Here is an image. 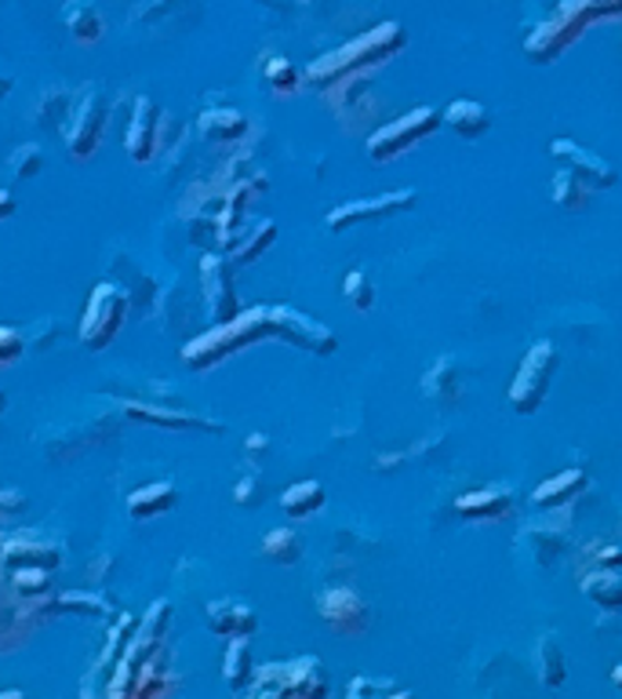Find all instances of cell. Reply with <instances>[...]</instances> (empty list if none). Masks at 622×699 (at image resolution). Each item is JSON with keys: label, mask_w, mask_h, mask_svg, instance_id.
<instances>
[{"label": "cell", "mask_w": 622, "mask_h": 699, "mask_svg": "<svg viewBox=\"0 0 622 699\" xmlns=\"http://www.w3.org/2000/svg\"><path fill=\"white\" fill-rule=\"evenodd\" d=\"M401 44H404L401 22H382L368 37H357L353 44L339 47V52L317 58V63L306 69V77L314 80V85H331V80H339L346 74L353 77L361 66H375L382 58H390L393 52H401Z\"/></svg>", "instance_id": "cell-1"}, {"label": "cell", "mask_w": 622, "mask_h": 699, "mask_svg": "<svg viewBox=\"0 0 622 699\" xmlns=\"http://www.w3.org/2000/svg\"><path fill=\"white\" fill-rule=\"evenodd\" d=\"M266 331H270V310H248L244 317H237V321L219 325L215 331H208V336L194 339L183 350V358H186L189 369H208V364L222 361L226 353L244 350L248 342L262 339Z\"/></svg>", "instance_id": "cell-2"}, {"label": "cell", "mask_w": 622, "mask_h": 699, "mask_svg": "<svg viewBox=\"0 0 622 699\" xmlns=\"http://www.w3.org/2000/svg\"><path fill=\"white\" fill-rule=\"evenodd\" d=\"M593 15H601V8H593V4H560V8H554L549 22L535 26L528 44H524L532 55V63H554V58L565 52V44H571L582 33L586 19H593Z\"/></svg>", "instance_id": "cell-3"}, {"label": "cell", "mask_w": 622, "mask_h": 699, "mask_svg": "<svg viewBox=\"0 0 622 699\" xmlns=\"http://www.w3.org/2000/svg\"><path fill=\"white\" fill-rule=\"evenodd\" d=\"M124 314H128V295L121 288H113V284H99V288L91 292L88 306H84L80 342L88 350H106L110 339L121 331Z\"/></svg>", "instance_id": "cell-4"}, {"label": "cell", "mask_w": 622, "mask_h": 699, "mask_svg": "<svg viewBox=\"0 0 622 699\" xmlns=\"http://www.w3.org/2000/svg\"><path fill=\"white\" fill-rule=\"evenodd\" d=\"M554 369H557L554 342H535V347L528 350V358L521 361L517 379H513V386H510V405L517 408L521 416H528V412H535L546 401Z\"/></svg>", "instance_id": "cell-5"}, {"label": "cell", "mask_w": 622, "mask_h": 699, "mask_svg": "<svg viewBox=\"0 0 622 699\" xmlns=\"http://www.w3.org/2000/svg\"><path fill=\"white\" fill-rule=\"evenodd\" d=\"M440 113L429 110V106H418V110L397 117L393 124L379 128V132L368 139V157L372 161H393L397 153L412 150L418 139H426L429 132H437Z\"/></svg>", "instance_id": "cell-6"}, {"label": "cell", "mask_w": 622, "mask_h": 699, "mask_svg": "<svg viewBox=\"0 0 622 699\" xmlns=\"http://www.w3.org/2000/svg\"><path fill=\"white\" fill-rule=\"evenodd\" d=\"M106 110H110V102H106V95L99 88H88L74 102L69 121L63 128L69 150H74V157H88V153L99 146V135L106 128Z\"/></svg>", "instance_id": "cell-7"}, {"label": "cell", "mask_w": 622, "mask_h": 699, "mask_svg": "<svg viewBox=\"0 0 622 699\" xmlns=\"http://www.w3.org/2000/svg\"><path fill=\"white\" fill-rule=\"evenodd\" d=\"M262 681L270 685L273 692L281 696H295V699H328V681L325 670L314 656H303L288 663V667H266Z\"/></svg>", "instance_id": "cell-8"}, {"label": "cell", "mask_w": 622, "mask_h": 699, "mask_svg": "<svg viewBox=\"0 0 622 699\" xmlns=\"http://www.w3.org/2000/svg\"><path fill=\"white\" fill-rule=\"evenodd\" d=\"M270 336H281V339L295 342V347L314 350V353L335 350V336L325 325H317L314 317H306L298 310H288V306H273L270 310Z\"/></svg>", "instance_id": "cell-9"}, {"label": "cell", "mask_w": 622, "mask_h": 699, "mask_svg": "<svg viewBox=\"0 0 622 699\" xmlns=\"http://www.w3.org/2000/svg\"><path fill=\"white\" fill-rule=\"evenodd\" d=\"M320 620H325L335 634H364L368 631V605L361 594H353L350 587H331L317 598Z\"/></svg>", "instance_id": "cell-10"}, {"label": "cell", "mask_w": 622, "mask_h": 699, "mask_svg": "<svg viewBox=\"0 0 622 699\" xmlns=\"http://www.w3.org/2000/svg\"><path fill=\"white\" fill-rule=\"evenodd\" d=\"M415 200H418L415 189H397V194H382V197H372V200H346V205H339L328 216V227L346 230V227L364 222V219H386V216H393V211L412 208Z\"/></svg>", "instance_id": "cell-11"}, {"label": "cell", "mask_w": 622, "mask_h": 699, "mask_svg": "<svg viewBox=\"0 0 622 699\" xmlns=\"http://www.w3.org/2000/svg\"><path fill=\"white\" fill-rule=\"evenodd\" d=\"M200 284H205V306L215 328L237 321V295L230 284V270L222 266V259L205 255V263H200Z\"/></svg>", "instance_id": "cell-12"}, {"label": "cell", "mask_w": 622, "mask_h": 699, "mask_svg": "<svg viewBox=\"0 0 622 699\" xmlns=\"http://www.w3.org/2000/svg\"><path fill=\"white\" fill-rule=\"evenodd\" d=\"M554 157H560L568 164V172H576L579 179L590 186V189H608V186H615L619 183V175L615 168L608 161H601L597 153H590L586 146H579V142H571V139H554Z\"/></svg>", "instance_id": "cell-13"}, {"label": "cell", "mask_w": 622, "mask_h": 699, "mask_svg": "<svg viewBox=\"0 0 622 699\" xmlns=\"http://www.w3.org/2000/svg\"><path fill=\"white\" fill-rule=\"evenodd\" d=\"M205 620L215 634L222 637H251L259 626V615L251 612L244 601H233V598H222V601H211L205 609Z\"/></svg>", "instance_id": "cell-14"}, {"label": "cell", "mask_w": 622, "mask_h": 699, "mask_svg": "<svg viewBox=\"0 0 622 699\" xmlns=\"http://www.w3.org/2000/svg\"><path fill=\"white\" fill-rule=\"evenodd\" d=\"M157 124H161V110L153 99H142L135 102V121H131V132H128V153L135 161H146L153 157V150H157Z\"/></svg>", "instance_id": "cell-15"}, {"label": "cell", "mask_w": 622, "mask_h": 699, "mask_svg": "<svg viewBox=\"0 0 622 699\" xmlns=\"http://www.w3.org/2000/svg\"><path fill=\"white\" fill-rule=\"evenodd\" d=\"M124 412H128V416H135V419L157 423V426H178V430H211V434H222V423L189 416V412H172V408H157V405H135V401H128Z\"/></svg>", "instance_id": "cell-16"}, {"label": "cell", "mask_w": 622, "mask_h": 699, "mask_svg": "<svg viewBox=\"0 0 622 699\" xmlns=\"http://www.w3.org/2000/svg\"><path fill=\"white\" fill-rule=\"evenodd\" d=\"M175 503H178V492H175V484H167V481L142 484V489H135L128 495L131 517H157L164 511H172Z\"/></svg>", "instance_id": "cell-17"}, {"label": "cell", "mask_w": 622, "mask_h": 699, "mask_svg": "<svg viewBox=\"0 0 622 699\" xmlns=\"http://www.w3.org/2000/svg\"><path fill=\"white\" fill-rule=\"evenodd\" d=\"M586 470H579V467H571V470H560L557 478H549V481H543L539 489L532 492V503L535 506H557V503H565V500H571V495H576L579 489H586Z\"/></svg>", "instance_id": "cell-18"}, {"label": "cell", "mask_w": 622, "mask_h": 699, "mask_svg": "<svg viewBox=\"0 0 622 699\" xmlns=\"http://www.w3.org/2000/svg\"><path fill=\"white\" fill-rule=\"evenodd\" d=\"M440 121L451 124V132H459L462 139H477L481 132H488V124H492V117H488V110L481 102H470V99H459L451 102L445 117Z\"/></svg>", "instance_id": "cell-19"}, {"label": "cell", "mask_w": 622, "mask_h": 699, "mask_svg": "<svg viewBox=\"0 0 622 699\" xmlns=\"http://www.w3.org/2000/svg\"><path fill=\"white\" fill-rule=\"evenodd\" d=\"M281 506L288 517H309L314 511L325 506V484L320 481H298L281 495Z\"/></svg>", "instance_id": "cell-20"}, {"label": "cell", "mask_w": 622, "mask_h": 699, "mask_svg": "<svg viewBox=\"0 0 622 699\" xmlns=\"http://www.w3.org/2000/svg\"><path fill=\"white\" fill-rule=\"evenodd\" d=\"M222 678L230 689H244V685L255 678V667H251V645L244 642V637H233L230 648H226Z\"/></svg>", "instance_id": "cell-21"}, {"label": "cell", "mask_w": 622, "mask_h": 699, "mask_svg": "<svg viewBox=\"0 0 622 699\" xmlns=\"http://www.w3.org/2000/svg\"><path fill=\"white\" fill-rule=\"evenodd\" d=\"M63 19H66V30L74 33L80 44H95L102 37V15L99 8L91 4H66L63 8Z\"/></svg>", "instance_id": "cell-22"}, {"label": "cell", "mask_w": 622, "mask_h": 699, "mask_svg": "<svg viewBox=\"0 0 622 699\" xmlns=\"http://www.w3.org/2000/svg\"><path fill=\"white\" fill-rule=\"evenodd\" d=\"M582 594L597 601L604 612L622 609V579L615 572H590L582 579Z\"/></svg>", "instance_id": "cell-23"}, {"label": "cell", "mask_w": 622, "mask_h": 699, "mask_svg": "<svg viewBox=\"0 0 622 699\" xmlns=\"http://www.w3.org/2000/svg\"><path fill=\"white\" fill-rule=\"evenodd\" d=\"M510 500L502 492H492V489H481V492H466L456 500V511L466 514V517H499L506 514Z\"/></svg>", "instance_id": "cell-24"}, {"label": "cell", "mask_w": 622, "mask_h": 699, "mask_svg": "<svg viewBox=\"0 0 622 699\" xmlns=\"http://www.w3.org/2000/svg\"><path fill=\"white\" fill-rule=\"evenodd\" d=\"M535 663H539V678L549 685V689H560L568 678V659L557 648L554 637H543L539 648H535Z\"/></svg>", "instance_id": "cell-25"}, {"label": "cell", "mask_w": 622, "mask_h": 699, "mask_svg": "<svg viewBox=\"0 0 622 699\" xmlns=\"http://www.w3.org/2000/svg\"><path fill=\"white\" fill-rule=\"evenodd\" d=\"M200 132L208 139H237L248 132V121L237 110H205L200 113Z\"/></svg>", "instance_id": "cell-26"}, {"label": "cell", "mask_w": 622, "mask_h": 699, "mask_svg": "<svg viewBox=\"0 0 622 699\" xmlns=\"http://www.w3.org/2000/svg\"><path fill=\"white\" fill-rule=\"evenodd\" d=\"M593 189L586 186L576 172H557V179H554V200L557 205H565V208H582L586 200H590Z\"/></svg>", "instance_id": "cell-27"}, {"label": "cell", "mask_w": 622, "mask_h": 699, "mask_svg": "<svg viewBox=\"0 0 622 699\" xmlns=\"http://www.w3.org/2000/svg\"><path fill=\"white\" fill-rule=\"evenodd\" d=\"M262 554L273 561H281V565H292L298 558V536L292 528H277V532H270L266 539H262Z\"/></svg>", "instance_id": "cell-28"}, {"label": "cell", "mask_w": 622, "mask_h": 699, "mask_svg": "<svg viewBox=\"0 0 622 699\" xmlns=\"http://www.w3.org/2000/svg\"><path fill=\"white\" fill-rule=\"evenodd\" d=\"M273 237H277V222H259L255 230H251V237L244 244H237L233 248V255H237V263H251V259H255L262 248H270L273 244Z\"/></svg>", "instance_id": "cell-29"}, {"label": "cell", "mask_w": 622, "mask_h": 699, "mask_svg": "<svg viewBox=\"0 0 622 699\" xmlns=\"http://www.w3.org/2000/svg\"><path fill=\"white\" fill-rule=\"evenodd\" d=\"M346 299H350L357 310H372L375 306V288H372V281H368V274H361V270H353L350 277H346Z\"/></svg>", "instance_id": "cell-30"}, {"label": "cell", "mask_w": 622, "mask_h": 699, "mask_svg": "<svg viewBox=\"0 0 622 699\" xmlns=\"http://www.w3.org/2000/svg\"><path fill=\"white\" fill-rule=\"evenodd\" d=\"M262 74H266L270 88H273V91H281V95L295 91V85H298V74H295V66L288 63V58H270Z\"/></svg>", "instance_id": "cell-31"}, {"label": "cell", "mask_w": 622, "mask_h": 699, "mask_svg": "<svg viewBox=\"0 0 622 699\" xmlns=\"http://www.w3.org/2000/svg\"><path fill=\"white\" fill-rule=\"evenodd\" d=\"M41 168H44L41 146H19L11 153V172H15L19 179H33V175H41Z\"/></svg>", "instance_id": "cell-32"}, {"label": "cell", "mask_w": 622, "mask_h": 699, "mask_svg": "<svg viewBox=\"0 0 622 699\" xmlns=\"http://www.w3.org/2000/svg\"><path fill=\"white\" fill-rule=\"evenodd\" d=\"M11 579H15V587L22 590V594H41V590H47V572H44V568H15Z\"/></svg>", "instance_id": "cell-33"}, {"label": "cell", "mask_w": 622, "mask_h": 699, "mask_svg": "<svg viewBox=\"0 0 622 699\" xmlns=\"http://www.w3.org/2000/svg\"><path fill=\"white\" fill-rule=\"evenodd\" d=\"M164 623H167V601H157V605L150 609V623L142 626V642H146L150 648H157V637L164 634Z\"/></svg>", "instance_id": "cell-34"}, {"label": "cell", "mask_w": 622, "mask_h": 699, "mask_svg": "<svg viewBox=\"0 0 622 699\" xmlns=\"http://www.w3.org/2000/svg\"><path fill=\"white\" fill-rule=\"evenodd\" d=\"M22 350H26V342L15 328H0V364H11L15 358H22Z\"/></svg>", "instance_id": "cell-35"}, {"label": "cell", "mask_w": 622, "mask_h": 699, "mask_svg": "<svg viewBox=\"0 0 622 699\" xmlns=\"http://www.w3.org/2000/svg\"><path fill=\"white\" fill-rule=\"evenodd\" d=\"M251 489H255V478H244L241 489H237V500H241V503H251Z\"/></svg>", "instance_id": "cell-36"}, {"label": "cell", "mask_w": 622, "mask_h": 699, "mask_svg": "<svg viewBox=\"0 0 622 699\" xmlns=\"http://www.w3.org/2000/svg\"><path fill=\"white\" fill-rule=\"evenodd\" d=\"M11 208H15V200H11L8 189H0V216H11Z\"/></svg>", "instance_id": "cell-37"}, {"label": "cell", "mask_w": 622, "mask_h": 699, "mask_svg": "<svg viewBox=\"0 0 622 699\" xmlns=\"http://www.w3.org/2000/svg\"><path fill=\"white\" fill-rule=\"evenodd\" d=\"M8 91H11V77H8V74H0V99H4Z\"/></svg>", "instance_id": "cell-38"}, {"label": "cell", "mask_w": 622, "mask_h": 699, "mask_svg": "<svg viewBox=\"0 0 622 699\" xmlns=\"http://www.w3.org/2000/svg\"><path fill=\"white\" fill-rule=\"evenodd\" d=\"M612 681H615V689L622 692V663H615V670H612Z\"/></svg>", "instance_id": "cell-39"}, {"label": "cell", "mask_w": 622, "mask_h": 699, "mask_svg": "<svg viewBox=\"0 0 622 699\" xmlns=\"http://www.w3.org/2000/svg\"><path fill=\"white\" fill-rule=\"evenodd\" d=\"M0 699H26V696H22V692H15V689H11V692H0Z\"/></svg>", "instance_id": "cell-40"}, {"label": "cell", "mask_w": 622, "mask_h": 699, "mask_svg": "<svg viewBox=\"0 0 622 699\" xmlns=\"http://www.w3.org/2000/svg\"><path fill=\"white\" fill-rule=\"evenodd\" d=\"M386 699H415V696L412 692H390Z\"/></svg>", "instance_id": "cell-41"}, {"label": "cell", "mask_w": 622, "mask_h": 699, "mask_svg": "<svg viewBox=\"0 0 622 699\" xmlns=\"http://www.w3.org/2000/svg\"><path fill=\"white\" fill-rule=\"evenodd\" d=\"M259 699H284V696H281V692H273V689H266Z\"/></svg>", "instance_id": "cell-42"}, {"label": "cell", "mask_w": 622, "mask_h": 699, "mask_svg": "<svg viewBox=\"0 0 622 699\" xmlns=\"http://www.w3.org/2000/svg\"><path fill=\"white\" fill-rule=\"evenodd\" d=\"M350 699H368V696H361V689H357V685H350Z\"/></svg>", "instance_id": "cell-43"}, {"label": "cell", "mask_w": 622, "mask_h": 699, "mask_svg": "<svg viewBox=\"0 0 622 699\" xmlns=\"http://www.w3.org/2000/svg\"><path fill=\"white\" fill-rule=\"evenodd\" d=\"M0 405H4V394H0Z\"/></svg>", "instance_id": "cell-44"}]
</instances>
